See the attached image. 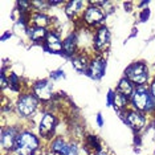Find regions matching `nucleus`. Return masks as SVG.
<instances>
[{
	"instance_id": "412c9836",
	"label": "nucleus",
	"mask_w": 155,
	"mask_h": 155,
	"mask_svg": "<svg viewBox=\"0 0 155 155\" xmlns=\"http://www.w3.org/2000/svg\"><path fill=\"white\" fill-rule=\"evenodd\" d=\"M134 89H135V85H134L131 81H130L129 78H126V77H122V78L118 81V84H117V86H115L114 90H117L118 93H121V94H123V96L130 98Z\"/></svg>"
},
{
	"instance_id": "cd10ccee",
	"label": "nucleus",
	"mask_w": 155,
	"mask_h": 155,
	"mask_svg": "<svg viewBox=\"0 0 155 155\" xmlns=\"http://www.w3.org/2000/svg\"><path fill=\"white\" fill-rule=\"evenodd\" d=\"M96 155H110V154H109V151H107L106 149H102L100 153H97Z\"/></svg>"
},
{
	"instance_id": "6e6552de",
	"label": "nucleus",
	"mask_w": 155,
	"mask_h": 155,
	"mask_svg": "<svg viewBox=\"0 0 155 155\" xmlns=\"http://www.w3.org/2000/svg\"><path fill=\"white\" fill-rule=\"evenodd\" d=\"M29 90L33 93V96L40 101L43 105H49L56 96L53 81L49 78L37 80L29 85Z\"/></svg>"
},
{
	"instance_id": "c85d7f7f",
	"label": "nucleus",
	"mask_w": 155,
	"mask_h": 155,
	"mask_svg": "<svg viewBox=\"0 0 155 155\" xmlns=\"http://www.w3.org/2000/svg\"><path fill=\"white\" fill-rule=\"evenodd\" d=\"M4 155H15V154H13V153H11V154H4Z\"/></svg>"
},
{
	"instance_id": "20e7f679",
	"label": "nucleus",
	"mask_w": 155,
	"mask_h": 155,
	"mask_svg": "<svg viewBox=\"0 0 155 155\" xmlns=\"http://www.w3.org/2000/svg\"><path fill=\"white\" fill-rule=\"evenodd\" d=\"M130 107L146 114L149 118H155V104L149 86H135L130 97Z\"/></svg>"
},
{
	"instance_id": "f03ea898",
	"label": "nucleus",
	"mask_w": 155,
	"mask_h": 155,
	"mask_svg": "<svg viewBox=\"0 0 155 155\" xmlns=\"http://www.w3.org/2000/svg\"><path fill=\"white\" fill-rule=\"evenodd\" d=\"M41 104L29 89L20 93L15 101V115L20 122H29L37 111H40Z\"/></svg>"
},
{
	"instance_id": "9d476101",
	"label": "nucleus",
	"mask_w": 155,
	"mask_h": 155,
	"mask_svg": "<svg viewBox=\"0 0 155 155\" xmlns=\"http://www.w3.org/2000/svg\"><path fill=\"white\" fill-rule=\"evenodd\" d=\"M119 117L122 118V121L129 126L130 129L133 130L135 134H139L140 131H143L147 126V122H149V117L143 113H140L138 110H134V109H127L125 113H122Z\"/></svg>"
},
{
	"instance_id": "7ed1b4c3",
	"label": "nucleus",
	"mask_w": 155,
	"mask_h": 155,
	"mask_svg": "<svg viewBox=\"0 0 155 155\" xmlns=\"http://www.w3.org/2000/svg\"><path fill=\"white\" fill-rule=\"evenodd\" d=\"M60 123V117L58 113L54 109L51 107H44V110L41 111L40 121L37 123V130L36 133L38 134L43 142L48 144L52 139L57 135V127Z\"/></svg>"
},
{
	"instance_id": "dca6fc26",
	"label": "nucleus",
	"mask_w": 155,
	"mask_h": 155,
	"mask_svg": "<svg viewBox=\"0 0 155 155\" xmlns=\"http://www.w3.org/2000/svg\"><path fill=\"white\" fill-rule=\"evenodd\" d=\"M80 52V45H78V37H77V32L72 31L68 33L62 40V56L66 58H72Z\"/></svg>"
},
{
	"instance_id": "39448f33",
	"label": "nucleus",
	"mask_w": 155,
	"mask_h": 155,
	"mask_svg": "<svg viewBox=\"0 0 155 155\" xmlns=\"http://www.w3.org/2000/svg\"><path fill=\"white\" fill-rule=\"evenodd\" d=\"M106 17H107V13L105 12V9L100 5L93 4V2L90 0L86 9L84 11L82 16H81L80 21L77 23V27H84L86 29L96 31L97 28L105 25Z\"/></svg>"
},
{
	"instance_id": "5701e85b",
	"label": "nucleus",
	"mask_w": 155,
	"mask_h": 155,
	"mask_svg": "<svg viewBox=\"0 0 155 155\" xmlns=\"http://www.w3.org/2000/svg\"><path fill=\"white\" fill-rule=\"evenodd\" d=\"M48 78L52 80L53 82H54V81H58V80H62V78H65V72L62 69L53 70V72H51V74H49Z\"/></svg>"
},
{
	"instance_id": "aec40b11",
	"label": "nucleus",
	"mask_w": 155,
	"mask_h": 155,
	"mask_svg": "<svg viewBox=\"0 0 155 155\" xmlns=\"http://www.w3.org/2000/svg\"><path fill=\"white\" fill-rule=\"evenodd\" d=\"M49 31L51 29H45V28L29 25V28H28V41L33 45H41V47H43V44L45 43V38H47Z\"/></svg>"
},
{
	"instance_id": "4468645a",
	"label": "nucleus",
	"mask_w": 155,
	"mask_h": 155,
	"mask_svg": "<svg viewBox=\"0 0 155 155\" xmlns=\"http://www.w3.org/2000/svg\"><path fill=\"white\" fill-rule=\"evenodd\" d=\"M70 140H72V137L68 138L65 135H56L47 144L49 154L51 155H69Z\"/></svg>"
},
{
	"instance_id": "1a4fd4ad",
	"label": "nucleus",
	"mask_w": 155,
	"mask_h": 155,
	"mask_svg": "<svg viewBox=\"0 0 155 155\" xmlns=\"http://www.w3.org/2000/svg\"><path fill=\"white\" fill-rule=\"evenodd\" d=\"M111 45V32L109 27L105 24L100 28H97L93 32V44H91V51L94 54L106 56L110 51Z\"/></svg>"
},
{
	"instance_id": "a211bd4d",
	"label": "nucleus",
	"mask_w": 155,
	"mask_h": 155,
	"mask_svg": "<svg viewBox=\"0 0 155 155\" xmlns=\"http://www.w3.org/2000/svg\"><path fill=\"white\" fill-rule=\"evenodd\" d=\"M81 142H82V149L86 153V155H96L102 149H105L98 135H96V134H85V137Z\"/></svg>"
},
{
	"instance_id": "393cba45",
	"label": "nucleus",
	"mask_w": 155,
	"mask_h": 155,
	"mask_svg": "<svg viewBox=\"0 0 155 155\" xmlns=\"http://www.w3.org/2000/svg\"><path fill=\"white\" fill-rule=\"evenodd\" d=\"M149 91H150L151 97H153V100H154V104H155V76L153 77V80H151L149 84Z\"/></svg>"
},
{
	"instance_id": "bb28decb",
	"label": "nucleus",
	"mask_w": 155,
	"mask_h": 155,
	"mask_svg": "<svg viewBox=\"0 0 155 155\" xmlns=\"http://www.w3.org/2000/svg\"><path fill=\"white\" fill-rule=\"evenodd\" d=\"M12 35H13V32H11V31H5V32L2 35V41H5L7 38H11Z\"/></svg>"
},
{
	"instance_id": "2eb2a0df",
	"label": "nucleus",
	"mask_w": 155,
	"mask_h": 155,
	"mask_svg": "<svg viewBox=\"0 0 155 155\" xmlns=\"http://www.w3.org/2000/svg\"><path fill=\"white\" fill-rule=\"evenodd\" d=\"M107 105L113 106L114 110L121 115L122 113H125L127 109H130V98L113 89V90H109L107 93Z\"/></svg>"
},
{
	"instance_id": "a878e982",
	"label": "nucleus",
	"mask_w": 155,
	"mask_h": 155,
	"mask_svg": "<svg viewBox=\"0 0 155 155\" xmlns=\"http://www.w3.org/2000/svg\"><path fill=\"white\" fill-rule=\"evenodd\" d=\"M96 122H97V125L100 126V127H102V126H104V118H102V114L101 113H98V114L96 115Z\"/></svg>"
},
{
	"instance_id": "f3484780",
	"label": "nucleus",
	"mask_w": 155,
	"mask_h": 155,
	"mask_svg": "<svg viewBox=\"0 0 155 155\" xmlns=\"http://www.w3.org/2000/svg\"><path fill=\"white\" fill-rule=\"evenodd\" d=\"M91 56H93V52H86V51H80L76 56H73L70 58V62H72V66L76 72L82 73V74H86L87 69H89L90 65V60Z\"/></svg>"
},
{
	"instance_id": "b1692460",
	"label": "nucleus",
	"mask_w": 155,
	"mask_h": 155,
	"mask_svg": "<svg viewBox=\"0 0 155 155\" xmlns=\"http://www.w3.org/2000/svg\"><path fill=\"white\" fill-rule=\"evenodd\" d=\"M150 9H149V7L147 8H143V9H140V12H139V15H138V19H139V21H147V20L150 19Z\"/></svg>"
},
{
	"instance_id": "0eeeda50",
	"label": "nucleus",
	"mask_w": 155,
	"mask_h": 155,
	"mask_svg": "<svg viewBox=\"0 0 155 155\" xmlns=\"http://www.w3.org/2000/svg\"><path fill=\"white\" fill-rule=\"evenodd\" d=\"M23 129L21 122L17 123H3L0 130V147H2V155L11 154L15 150V144L20 131Z\"/></svg>"
},
{
	"instance_id": "ddd939ff",
	"label": "nucleus",
	"mask_w": 155,
	"mask_h": 155,
	"mask_svg": "<svg viewBox=\"0 0 155 155\" xmlns=\"http://www.w3.org/2000/svg\"><path fill=\"white\" fill-rule=\"evenodd\" d=\"M89 2H82V0H69L65 3L64 5V12L66 17L72 21H74L76 24L80 21L81 16H82L84 11L86 9Z\"/></svg>"
},
{
	"instance_id": "423d86ee",
	"label": "nucleus",
	"mask_w": 155,
	"mask_h": 155,
	"mask_svg": "<svg viewBox=\"0 0 155 155\" xmlns=\"http://www.w3.org/2000/svg\"><path fill=\"white\" fill-rule=\"evenodd\" d=\"M123 77L129 78L135 86H149L150 81L153 80L151 73H150V68L144 61L131 62L125 69Z\"/></svg>"
},
{
	"instance_id": "f257e3e1",
	"label": "nucleus",
	"mask_w": 155,
	"mask_h": 155,
	"mask_svg": "<svg viewBox=\"0 0 155 155\" xmlns=\"http://www.w3.org/2000/svg\"><path fill=\"white\" fill-rule=\"evenodd\" d=\"M43 139L38 137L36 131H33L31 127L23 126L21 131L17 137L15 150V155H41L44 146Z\"/></svg>"
},
{
	"instance_id": "4be33fe9",
	"label": "nucleus",
	"mask_w": 155,
	"mask_h": 155,
	"mask_svg": "<svg viewBox=\"0 0 155 155\" xmlns=\"http://www.w3.org/2000/svg\"><path fill=\"white\" fill-rule=\"evenodd\" d=\"M32 3L33 12H41V13H48L52 9L49 0H31Z\"/></svg>"
},
{
	"instance_id": "6ab92c4d",
	"label": "nucleus",
	"mask_w": 155,
	"mask_h": 155,
	"mask_svg": "<svg viewBox=\"0 0 155 155\" xmlns=\"http://www.w3.org/2000/svg\"><path fill=\"white\" fill-rule=\"evenodd\" d=\"M54 23H56L54 19L52 16H49L48 13L33 12L32 15H31V17H29V25L45 28V29H52V28H56Z\"/></svg>"
},
{
	"instance_id": "9b49d317",
	"label": "nucleus",
	"mask_w": 155,
	"mask_h": 155,
	"mask_svg": "<svg viewBox=\"0 0 155 155\" xmlns=\"http://www.w3.org/2000/svg\"><path fill=\"white\" fill-rule=\"evenodd\" d=\"M106 66H107L106 56H101V54H94L93 53L86 76L90 77V78L94 80V81L101 80L102 77L105 76V73H106Z\"/></svg>"
},
{
	"instance_id": "f8f14e48",
	"label": "nucleus",
	"mask_w": 155,
	"mask_h": 155,
	"mask_svg": "<svg viewBox=\"0 0 155 155\" xmlns=\"http://www.w3.org/2000/svg\"><path fill=\"white\" fill-rule=\"evenodd\" d=\"M62 40L64 37L61 36L58 28H52L45 38V43L43 44V49L48 53L62 54Z\"/></svg>"
}]
</instances>
